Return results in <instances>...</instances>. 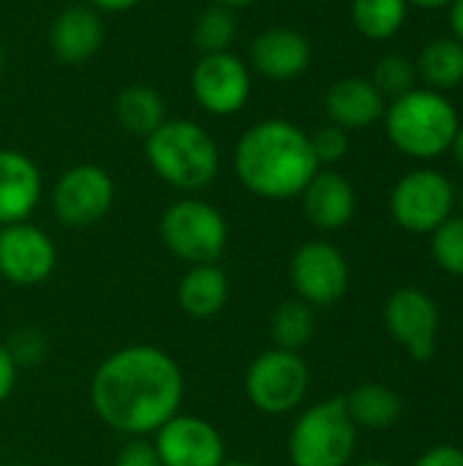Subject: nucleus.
<instances>
[{
	"label": "nucleus",
	"instance_id": "nucleus-1",
	"mask_svg": "<svg viewBox=\"0 0 463 466\" xmlns=\"http://www.w3.org/2000/svg\"><path fill=\"white\" fill-rule=\"evenodd\" d=\"M186 380L172 355L150 344L112 352L93 374L90 401L96 415L128 437L156 434L180 412Z\"/></svg>",
	"mask_w": 463,
	"mask_h": 466
},
{
	"label": "nucleus",
	"instance_id": "nucleus-2",
	"mask_svg": "<svg viewBox=\"0 0 463 466\" xmlns=\"http://www.w3.org/2000/svg\"><path fill=\"white\" fill-rule=\"evenodd\" d=\"M237 180L262 199L300 197L322 169L314 158L308 134L281 117L251 126L235 145Z\"/></svg>",
	"mask_w": 463,
	"mask_h": 466
},
{
	"label": "nucleus",
	"instance_id": "nucleus-3",
	"mask_svg": "<svg viewBox=\"0 0 463 466\" xmlns=\"http://www.w3.org/2000/svg\"><path fill=\"white\" fill-rule=\"evenodd\" d=\"M385 131L393 147L409 158L431 161L450 150L461 117L445 93L412 87L385 106Z\"/></svg>",
	"mask_w": 463,
	"mask_h": 466
},
{
	"label": "nucleus",
	"instance_id": "nucleus-4",
	"mask_svg": "<svg viewBox=\"0 0 463 466\" xmlns=\"http://www.w3.org/2000/svg\"><path fill=\"white\" fill-rule=\"evenodd\" d=\"M145 156L153 172L177 191L207 188L221 167L216 139L194 120H164L145 137Z\"/></svg>",
	"mask_w": 463,
	"mask_h": 466
},
{
	"label": "nucleus",
	"instance_id": "nucleus-5",
	"mask_svg": "<svg viewBox=\"0 0 463 466\" xmlns=\"http://www.w3.org/2000/svg\"><path fill=\"white\" fill-rule=\"evenodd\" d=\"M355 448L357 426L341 396L308 407L289 431L292 466H349Z\"/></svg>",
	"mask_w": 463,
	"mask_h": 466
},
{
	"label": "nucleus",
	"instance_id": "nucleus-6",
	"mask_svg": "<svg viewBox=\"0 0 463 466\" xmlns=\"http://www.w3.org/2000/svg\"><path fill=\"white\" fill-rule=\"evenodd\" d=\"M161 240L188 265H213L224 257L229 227L218 208L205 199H177L161 216Z\"/></svg>",
	"mask_w": 463,
	"mask_h": 466
},
{
	"label": "nucleus",
	"instance_id": "nucleus-7",
	"mask_svg": "<svg viewBox=\"0 0 463 466\" xmlns=\"http://www.w3.org/2000/svg\"><path fill=\"white\" fill-rule=\"evenodd\" d=\"M311 388L308 363L300 352L289 350H267L254 358L246 374V393L248 401L265 415H287L297 410Z\"/></svg>",
	"mask_w": 463,
	"mask_h": 466
},
{
	"label": "nucleus",
	"instance_id": "nucleus-8",
	"mask_svg": "<svg viewBox=\"0 0 463 466\" xmlns=\"http://www.w3.org/2000/svg\"><path fill=\"white\" fill-rule=\"evenodd\" d=\"M456 210V186L439 169H412L390 191L393 221L412 235H431Z\"/></svg>",
	"mask_w": 463,
	"mask_h": 466
},
{
	"label": "nucleus",
	"instance_id": "nucleus-9",
	"mask_svg": "<svg viewBox=\"0 0 463 466\" xmlns=\"http://www.w3.org/2000/svg\"><path fill=\"white\" fill-rule=\"evenodd\" d=\"M115 202V183L106 169L96 164H76L65 169L52 188V210L60 224L85 229L98 224Z\"/></svg>",
	"mask_w": 463,
	"mask_h": 466
},
{
	"label": "nucleus",
	"instance_id": "nucleus-10",
	"mask_svg": "<svg viewBox=\"0 0 463 466\" xmlns=\"http://www.w3.org/2000/svg\"><path fill=\"white\" fill-rule=\"evenodd\" d=\"M289 281L303 303L333 306L349 289V262L333 243L308 240L292 254Z\"/></svg>",
	"mask_w": 463,
	"mask_h": 466
},
{
	"label": "nucleus",
	"instance_id": "nucleus-11",
	"mask_svg": "<svg viewBox=\"0 0 463 466\" xmlns=\"http://www.w3.org/2000/svg\"><path fill=\"white\" fill-rule=\"evenodd\" d=\"M385 325L412 360L428 363L437 355L439 306L420 287H401L385 303Z\"/></svg>",
	"mask_w": 463,
	"mask_h": 466
},
{
	"label": "nucleus",
	"instance_id": "nucleus-12",
	"mask_svg": "<svg viewBox=\"0 0 463 466\" xmlns=\"http://www.w3.org/2000/svg\"><path fill=\"white\" fill-rule=\"evenodd\" d=\"M191 93L216 117L237 115L251 96V71L232 52L202 55L191 71Z\"/></svg>",
	"mask_w": 463,
	"mask_h": 466
},
{
	"label": "nucleus",
	"instance_id": "nucleus-13",
	"mask_svg": "<svg viewBox=\"0 0 463 466\" xmlns=\"http://www.w3.org/2000/svg\"><path fill=\"white\" fill-rule=\"evenodd\" d=\"M57 265L52 238L30 221L0 227V276L19 287L41 284Z\"/></svg>",
	"mask_w": 463,
	"mask_h": 466
},
{
	"label": "nucleus",
	"instance_id": "nucleus-14",
	"mask_svg": "<svg viewBox=\"0 0 463 466\" xmlns=\"http://www.w3.org/2000/svg\"><path fill=\"white\" fill-rule=\"evenodd\" d=\"M156 453L164 466H221L226 445L218 429L196 415H175L156 431Z\"/></svg>",
	"mask_w": 463,
	"mask_h": 466
},
{
	"label": "nucleus",
	"instance_id": "nucleus-15",
	"mask_svg": "<svg viewBox=\"0 0 463 466\" xmlns=\"http://www.w3.org/2000/svg\"><path fill=\"white\" fill-rule=\"evenodd\" d=\"M306 218L322 232L344 229L357 210V194L352 183L333 169H319L300 194Z\"/></svg>",
	"mask_w": 463,
	"mask_h": 466
},
{
	"label": "nucleus",
	"instance_id": "nucleus-16",
	"mask_svg": "<svg viewBox=\"0 0 463 466\" xmlns=\"http://www.w3.org/2000/svg\"><path fill=\"white\" fill-rule=\"evenodd\" d=\"M41 172L19 150L0 147V227L27 221L41 202Z\"/></svg>",
	"mask_w": 463,
	"mask_h": 466
},
{
	"label": "nucleus",
	"instance_id": "nucleus-17",
	"mask_svg": "<svg viewBox=\"0 0 463 466\" xmlns=\"http://www.w3.org/2000/svg\"><path fill=\"white\" fill-rule=\"evenodd\" d=\"M251 63L262 76L276 82H289L308 68L311 44L295 27H270L254 38Z\"/></svg>",
	"mask_w": 463,
	"mask_h": 466
},
{
	"label": "nucleus",
	"instance_id": "nucleus-18",
	"mask_svg": "<svg viewBox=\"0 0 463 466\" xmlns=\"http://www.w3.org/2000/svg\"><path fill=\"white\" fill-rule=\"evenodd\" d=\"M385 106H388L385 96L366 76H344L325 96V109L330 123L344 131H360L379 123Z\"/></svg>",
	"mask_w": 463,
	"mask_h": 466
},
{
	"label": "nucleus",
	"instance_id": "nucleus-19",
	"mask_svg": "<svg viewBox=\"0 0 463 466\" xmlns=\"http://www.w3.org/2000/svg\"><path fill=\"white\" fill-rule=\"evenodd\" d=\"M49 44L57 60L79 66L90 60L104 44V22L87 5H71L57 14L49 30Z\"/></svg>",
	"mask_w": 463,
	"mask_h": 466
},
{
	"label": "nucleus",
	"instance_id": "nucleus-20",
	"mask_svg": "<svg viewBox=\"0 0 463 466\" xmlns=\"http://www.w3.org/2000/svg\"><path fill=\"white\" fill-rule=\"evenodd\" d=\"M229 300V279L213 265H191L177 287V303L191 319H213Z\"/></svg>",
	"mask_w": 463,
	"mask_h": 466
},
{
	"label": "nucleus",
	"instance_id": "nucleus-21",
	"mask_svg": "<svg viewBox=\"0 0 463 466\" xmlns=\"http://www.w3.org/2000/svg\"><path fill=\"white\" fill-rule=\"evenodd\" d=\"M418 82H423V87L437 90V93H448L453 87L463 85V44L453 35H437L431 38L418 60Z\"/></svg>",
	"mask_w": 463,
	"mask_h": 466
},
{
	"label": "nucleus",
	"instance_id": "nucleus-22",
	"mask_svg": "<svg viewBox=\"0 0 463 466\" xmlns=\"http://www.w3.org/2000/svg\"><path fill=\"white\" fill-rule=\"evenodd\" d=\"M344 404H347V412H349L352 423L357 426V431L360 429L385 431V429L396 426L404 412L401 396L393 388L377 385V382L355 388L349 396H344Z\"/></svg>",
	"mask_w": 463,
	"mask_h": 466
},
{
	"label": "nucleus",
	"instance_id": "nucleus-23",
	"mask_svg": "<svg viewBox=\"0 0 463 466\" xmlns=\"http://www.w3.org/2000/svg\"><path fill=\"white\" fill-rule=\"evenodd\" d=\"M117 123L136 137H150L164 120V98L147 85H128L115 104Z\"/></svg>",
	"mask_w": 463,
	"mask_h": 466
},
{
	"label": "nucleus",
	"instance_id": "nucleus-24",
	"mask_svg": "<svg viewBox=\"0 0 463 466\" xmlns=\"http://www.w3.org/2000/svg\"><path fill=\"white\" fill-rule=\"evenodd\" d=\"M314 333H317L314 306L303 303L300 298L284 300L270 317V339L278 350L300 352L303 347L311 344Z\"/></svg>",
	"mask_w": 463,
	"mask_h": 466
},
{
	"label": "nucleus",
	"instance_id": "nucleus-25",
	"mask_svg": "<svg viewBox=\"0 0 463 466\" xmlns=\"http://www.w3.org/2000/svg\"><path fill=\"white\" fill-rule=\"evenodd\" d=\"M407 0H352V22L371 41L393 38L407 22Z\"/></svg>",
	"mask_w": 463,
	"mask_h": 466
},
{
	"label": "nucleus",
	"instance_id": "nucleus-26",
	"mask_svg": "<svg viewBox=\"0 0 463 466\" xmlns=\"http://www.w3.org/2000/svg\"><path fill=\"white\" fill-rule=\"evenodd\" d=\"M237 35V19L235 11L226 5H213L199 14L194 25V44L202 49V55L213 52H229Z\"/></svg>",
	"mask_w": 463,
	"mask_h": 466
},
{
	"label": "nucleus",
	"instance_id": "nucleus-27",
	"mask_svg": "<svg viewBox=\"0 0 463 466\" xmlns=\"http://www.w3.org/2000/svg\"><path fill=\"white\" fill-rule=\"evenodd\" d=\"M371 82L377 85V90H379L385 98L393 101V98L409 93L412 87H418V68H415V60H409L407 55L390 52V55L379 57Z\"/></svg>",
	"mask_w": 463,
	"mask_h": 466
},
{
	"label": "nucleus",
	"instance_id": "nucleus-28",
	"mask_svg": "<svg viewBox=\"0 0 463 466\" xmlns=\"http://www.w3.org/2000/svg\"><path fill=\"white\" fill-rule=\"evenodd\" d=\"M431 254L445 273L463 279V216H450L431 232Z\"/></svg>",
	"mask_w": 463,
	"mask_h": 466
},
{
	"label": "nucleus",
	"instance_id": "nucleus-29",
	"mask_svg": "<svg viewBox=\"0 0 463 466\" xmlns=\"http://www.w3.org/2000/svg\"><path fill=\"white\" fill-rule=\"evenodd\" d=\"M311 139V150H314V158L319 167H330V164H338L347 150H349V131L338 128V126H322L319 131L308 134Z\"/></svg>",
	"mask_w": 463,
	"mask_h": 466
},
{
	"label": "nucleus",
	"instance_id": "nucleus-30",
	"mask_svg": "<svg viewBox=\"0 0 463 466\" xmlns=\"http://www.w3.org/2000/svg\"><path fill=\"white\" fill-rule=\"evenodd\" d=\"M115 466H164L158 453H156V445L147 442L145 437H134L128 445H123V451L117 453Z\"/></svg>",
	"mask_w": 463,
	"mask_h": 466
},
{
	"label": "nucleus",
	"instance_id": "nucleus-31",
	"mask_svg": "<svg viewBox=\"0 0 463 466\" xmlns=\"http://www.w3.org/2000/svg\"><path fill=\"white\" fill-rule=\"evenodd\" d=\"M415 466H463V451L456 445H437L426 451Z\"/></svg>",
	"mask_w": 463,
	"mask_h": 466
},
{
	"label": "nucleus",
	"instance_id": "nucleus-32",
	"mask_svg": "<svg viewBox=\"0 0 463 466\" xmlns=\"http://www.w3.org/2000/svg\"><path fill=\"white\" fill-rule=\"evenodd\" d=\"M16 385V360L8 352V347L0 344V404L8 401V396L14 393Z\"/></svg>",
	"mask_w": 463,
	"mask_h": 466
},
{
	"label": "nucleus",
	"instance_id": "nucleus-33",
	"mask_svg": "<svg viewBox=\"0 0 463 466\" xmlns=\"http://www.w3.org/2000/svg\"><path fill=\"white\" fill-rule=\"evenodd\" d=\"M448 8H450V30H453V38H458L463 44V0H453Z\"/></svg>",
	"mask_w": 463,
	"mask_h": 466
},
{
	"label": "nucleus",
	"instance_id": "nucleus-34",
	"mask_svg": "<svg viewBox=\"0 0 463 466\" xmlns=\"http://www.w3.org/2000/svg\"><path fill=\"white\" fill-rule=\"evenodd\" d=\"M96 8H101V11H128V8H134L139 0H90Z\"/></svg>",
	"mask_w": 463,
	"mask_h": 466
},
{
	"label": "nucleus",
	"instance_id": "nucleus-35",
	"mask_svg": "<svg viewBox=\"0 0 463 466\" xmlns=\"http://www.w3.org/2000/svg\"><path fill=\"white\" fill-rule=\"evenodd\" d=\"M453 0H407V5H418V8H428V11H437V8H448Z\"/></svg>",
	"mask_w": 463,
	"mask_h": 466
},
{
	"label": "nucleus",
	"instance_id": "nucleus-36",
	"mask_svg": "<svg viewBox=\"0 0 463 466\" xmlns=\"http://www.w3.org/2000/svg\"><path fill=\"white\" fill-rule=\"evenodd\" d=\"M450 150H453V156H456L458 167H461V169H463V123H461V126H458V131H456V139H453Z\"/></svg>",
	"mask_w": 463,
	"mask_h": 466
},
{
	"label": "nucleus",
	"instance_id": "nucleus-37",
	"mask_svg": "<svg viewBox=\"0 0 463 466\" xmlns=\"http://www.w3.org/2000/svg\"><path fill=\"white\" fill-rule=\"evenodd\" d=\"M251 3H257V0H216V5H226V8H243V5H251Z\"/></svg>",
	"mask_w": 463,
	"mask_h": 466
},
{
	"label": "nucleus",
	"instance_id": "nucleus-38",
	"mask_svg": "<svg viewBox=\"0 0 463 466\" xmlns=\"http://www.w3.org/2000/svg\"><path fill=\"white\" fill-rule=\"evenodd\" d=\"M357 466H393V464H388V461H379V459H371V461H363V464H357Z\"/></svg>",
	"mask_w": 463,
	"mask_h": 466
},
{
	"label": "nucleus",
	"instance_id": "nucleus-39",
	"mask_svg": "<svg viewBox=\"0 0 463 466\" xmlns=\"http://www.w3.org/2000/svg\"><path fill=\"white\" fill-rule=\"evenodd\" d=\"M456 208H461V216H463V188L461 191H456Z\"/></svg>",
	"mask_w": 463,
	"mask_h": 466
},
{
	"label": "nucleus",
	"instance_id": "nucleus-40",
	"mask_svg": "<svg viewBox=\"0 0 463 466\" xmlns=\"http://www.w3.org/2000/svg\"><path fill=\"white\" fill-rule=\"evenodd\" d=\"M221 466H257V464H251V461H224Z\"/></svg>",
	"mask_w": 463,
	"mask_h": 466
},
{
	"label": "nucleus",
	"instance_id": "nucleus-41",
	"mask_svg": "<svg viewBox=\"0 0 463 466\" xmlns=\"http://www.w3.org/2000/svg\"><path fill=\"white\" fill-rule=\"evenodd\" d=\"M3 63H5V55H3V46H0V74H3Z\"/></svg>",
	"mask_w": 463,
	"mask_h": 466
},
{
	"label": "nucleus",
	"instance_id": "nucleus-42",
	"mask_svg": "<svg viewBox=\"0 0 463 466\" xmlns=\"http://www.w3.org/2000/svg\"><path fill=\"white\" fill-rule=\"evenodd\" d=\"M8 466H27V464H8Z\"/></svg>",
	"mask_w": 463,
	"mask_h": 466
},
{
	"label": "nucleus",
	"instance_id": "nucleus-43",
	"mask_svg": "<svg viewBox=\"0 0 463 466\" xmlns=\"http://www.w3.org/2000/svg\"><path fill=\"white\" fill-rule=\"evenodd\" d=\"M0 466H3V453H0Z\"/></svg>",
	"mask_w": 463,
	"mask_h": 466
}]
</instances>
